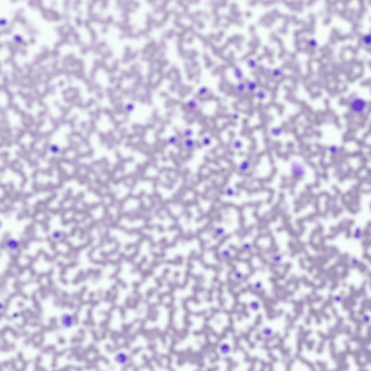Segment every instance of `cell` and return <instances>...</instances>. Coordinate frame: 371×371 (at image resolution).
I'll use <instances>...</instances> for the list:
<instances>
[{
	"label": "cell",
	"mask_w": 371,
	"mask_h": 371,
	"mask_svg": "<svg viewBox=\"0 0 371 371\" xmlns=\"http://www.w3.org/2000/svg\"><path fill=\"white\" fill-rule=\"evenodd\" d=\"M348 107L352 114L360 115L364 114L367 110L368 103L367 101L364 98L354 96L349 101Z\"/></svg>",
	"instance_id": "6da1fadb"
},
{
	"label": "cell",
	"mask_w": 371,
	"mask_h": 371,
	"mask_svg": "<svg viewBox=\"0 0 371 371\" xmlns=\"http://www.w3.org/2000/svg\"><path fill=\"white\" fill-rule=\"evenodd\" d=\"M290 169L292 175L296 178H302L306 174V170L304 165L297 160L292 161Z\"/></svg>",
	"instance_id": "7a4b0ae2"
},
{
	"label": "cell",
	"mask_w": 371,
	"mask_h": 371,
	"mask_svg": "<svg viewBox=\"0 0 371 371\" xmlns=\"http://www.w3.org/2000/svg\"><path fill=\"white\" fill-rule=\"evenodd\" d=\"M114 360L116 363L118 365L124 366L129 362V356L126 353L124 352H120L115 356Z\"/></svg>",
	"instance_id": "3957f363"
},
{
	"label": "cell",
	"mask_w": 371,
	"mask_h": 371,
	"mask_svg": "<svg viewBox=\"0 0 371 371\" xmlns=\"http://www.w3.org/2000/svg\"><path fill=\"white\" fill-rule=\"evenodd\" d=\"M283 131V129L282 127L275 126L271 127L269 129L268 133L270 137L277 138L282 135Z\"/></svg>",
	"instance_id": "277c9868"
},
{
	"label": "cell",
	"mask_w": 371,
	"mask_h": 371,
	"mask_svg": "<svg viewBox=\"0 0 371 371\" xmlns=\"http://www.w3.org/2000/svg\"><path fill=\"white\" fill-rule=\"evenodd\" d=\"M251 166V163L250 161L248 159H244L239 163L237 169L240 172L246 173L250 170Z\"/></svg>",
	"instance_id": "5b68a950"
},
{
	"label": "cell",
	"mask_w": 371,
	"mask_h": 371,
	"mask_svg": "<svg viewBox=\"0 0 371 371\" xmlns=\"http://www.w3.org/2000/svg\"><path fill=\"white\" fill-rule=\"evenodd\" d=\"M258 88V84L255 80H249L246 82V92L249 93L254 94Z\"/></svg>",
	"instance_id": "8992f818"
},
{
	"label": "cell",
	"mask_w": 371,
	"mask_h": 371,
	"mask_svg": "<svg viewBox=\"0 0 371 371\" xmlns=\"http://www.w3.org/2000/svg\"><path fill=\"white\" fill-rule=\"evenodd\" d=\"M254 94L256 100L260 102L264 101L268 96L267 91L263 88L258 89Z\"/></svg>",
	"instance_id": "52a82bcc"
},
{
	"label": "cell",
	"mask_w": 371,
	"mask_h": 371,
	"mask_svg": "<svg viewBox=\"0 0 371 371\" xmlns=\"http://www.w3.org/2000/svg\"><path fill=\"white\" fill-rule=\"evenodd\" d=\"M260 333L263 337L266 339H270L273 336L274 331L271 327L265 326L261 330Z\"/></svg>",
	"instance_id": "ba28073f"
},
{
	"label": "cell",
	"mask_w": 371,
	"mask_h": 371,
	"mask_svg": "<svg viewBox=\"0 0 371 371\" xmlns=\"http://www.w3.org/2000/svg\"><path fill=\"white\" fill-rule=\"evenodd\" d=\"M244 143L242 140L239 139H234L232 141L231 147L232 149L234 151H239L243 148Z\"/></svg>",
	"instance_id": "9c48e42d"
},
{
	"label": "cell",
	"mask_w": 371,
	"mask_h": 371,
	"mask_svg": "<svg viewBox=\"0 0 371 371\" xmlns=\"http://www.w3.org/2000/svg\"><path fill=\"white\" fill-rule=\"evenodd\" d=\"M235 91L239 94H243L246 92V82L241 80L239 81L234 86Z\"/></svg>",
	"instance_id": "30bf717a"
},
{
	"label": "cell",
	"mask_w": 371,
	"mask_h": 371,
	"mask_svg": "<svg viewBox=\"0 0 371 371\" xmlns=\"http://www.w3.org/2000/svg\"><path fill=\"white\" fill-rule=\"evenodd\" d=\"M6 246H7L8 250H10V252H15L18 249L19 244L16 240L11 239L7 241Z\"/></svg>",
	"instance_id": "8fae6325"
},
{
	"label": "cell",
	"mask_w": 371,
	"mask_h": 371,
	"mask_svg": "<svg viewBox=\"0 0 371 371\" xmlns=\"http://www.w3.org/2000/svg\"><path fill=\"white\" fill-rule=\"evenodd\" d=\"M220 351L224 355L227 356L230 354L232 348L230 345L226 343H223L220 345L219 347Z\"/></svg>",
	"instance_id": "7c38bea8"
},
{
	"label": "cell",
	"mask_w": 371,
	"mask_h": 371,
	"mask_svg": "<svg viewBox=\"0 0 371 371\" xmlns=\"http://www.w3.org/2000/svg\"><path fill=\"white\" fill-rule=\"evenodd\" d=\"M187 107L190 110L196 111L198 107V103L195 99H191L188 101L186 104Z\"/></svg>",
	"instance_id": "4fadbf2b"
},
{
	"label": "cell",
	"mask_w": 371,
	"mask_h": 371,
	"mask_svg": "<svg viewBox=\"0 0 371 371\" xmlns=\"http://www.w3.org/2000/svg\"><path fill=\"white\" fill-rule=\"evenodd\" d=\"M234 76L236 80L239 81L242 80L244 74L242 70L238 67H236L234 70Z\"/></svg>",
	"instance_id": "5bb4252c"
},
{
	"label": "cell",
	"mask_w": 371,
	"mask_h": 371,
	"mask_svg": "<svg viewBox=\"0 0 371 371\" xmlns=\"http://www.w3.org/2000/svg\"><path fill=\"white\" fill-rule=\"evenodd\" d=\"M196 143L193 139L191 138L186 139L183 142L184 147L187 149H191L194 148Z\"/></svg>",
	"instance_id": "9a60e30c"
},
{
	"label": "cell",
	"mask_w": 371,
	"mask_h": 371,
	"mask_svg": "<svg viewBox=\"0 0 371 371\" xmlns=\"http://www.w3.org/2000/svg\"><path fill=\"white\" fill-rule=\"evenodd\" d=\"M248 306L250 310L253 311H257L260 309L261 305L260 303L257 300H253L250 301Z\"/></svg>",
	"instance_id": "2e32d148"
},
{
	"label": "cell",
	"mask_w": 371,
	"mask_h": 371,
	"mask_svg": "<svg viewBox=\"0 0 371 371\" xmlns=\"http://www.w3.org/2000/svg\"><path fill=\"white\" fill-rule=\"evenodd\" d=\"M62 322L63 323L64 325V324L66 327H70L73 324V318L71 316L69 315H66L64 316L62 318Z\"/></svg>",
	"instance_id": "e0dca14e"
},
{
	"label": "cell",
	"mask_w": 371,
	"mask_h": 371,
	"mask_svg": "<svg viewBox=\"0 0 371 371\" xmlns=\"http://www.w3.org/2000/svg\"><path fill=\"white\" fill-rule=\"evenodd\" d=\"M271 74L274 78L277 79L280 78L283 75V72L282 69L280 68H276L273 70L271 72Z\"/></svg>",
	"instance_id": "ac0fdd59"
},
{
	"label": "cell",
	"mask_w": 371,
	"mask_h": 371,
	"mask_svg": "<svg viewBox=\"0 0 371 371\" xmlns=\"http://www.w3.org/2000/svg\"><path fill=\"white\" fill-rule=\"evenodd\" d=\"M233 276L234 280L238 282L242 281L245 278V275L239 271H234L233 274Z\"/></svg>",
	"instance_id": "d6986e66"
},
{
	"label": "cell",
	"mask_w": 371,
	"mask_h": 371,
	"mask_svg": "<svg viewBox=\"0 0 371 371\" xmlns=\"http://www.w3.org/2000/svg\"><path fill=\"white\" fill-rule=\"evenodd\" d=\"M328 150L329 153L333 155H338L340 152L339 147L335 144L330 145L328 147Z\"/></svg>",
	"instance_id": "ffe728a7"
},
{
	"label": "cell",
	"mask_w": 371,
	"mask_h": 371,
	"mask_svg": "<svg viewBox=\"0 0 371 371\" xmlns=\"http://www.w3.org/2000/svg\"><path fill=\"white\" fill-rule=\"evenodd\" d=\"M282 258H283L282 255L281 254H275L271 257V261L274 264H279L281 263Z\"/></svg>",
	"instance_id": "44dd1931"
},
{
	"label": "cell",
	"mask_w": 371,
	"mask_h": 371,
	"mask_svg": "<svg viewBox=\"0 0 371 371\" xmlns=\"http://www.w3.org/2000/svg\"><path fill=\"white\" fill-rule=\"evenodd\" d=\"M246 64L249 68L251 69H255L257 67V64L256 60L252 58H249L246 61Z\"/></svg>",
	"instance_id": "7402d4cb"
},
{
	"label": "cell",
	"mask_w": 371,
	"mask_h": 371,
	"mask_svg": "<svg viewBox=\"0 0 371 371\" xmlns=\"http://www.w3.org/2000/svg\"><path fill=\"white\" fill-rule=\"evenodd\" d=\"M179 140L177 136H170L167 139V143L168 144L171 145H177L178 144Z\"/></svg>",
	"instance_id": "603a6c76"
},
{
	"label": "cell",
	"mask_w": 371,
	"mask_h": 371,
	"mask_svg": "<svg viewBox=\"0 0 371 371\" xmlns=\"http://www.w3.org/2000/svg\"><path fill=\"white\" fill-rule=\"evenodd\" d=\"M214 234L217 237H221L224 236L225 234V230L222 227H218L215 229Z\"/></svg>",
	"instance_id": "cb8c5ba5"
},
{
	"label": "cell",
	"mask_w": 371,
	"mask_h": 371,
	"mask_svg": "<svg viewBox=\"0 0 371 371\" xmlns=\"http://www.w3.org/2000/svg\"><path fill=\"white\" fill-rule=\"evenodd\" d=\"M253 286L254 290L255 291L260 292L263 290V284L261 281H258L253 284Z\"/></svg>",
	"instance_id": "d4e9b609"
},
{
	"label": "cell",
	"mask_w": 371,
	"mask_h": 371,
	"mask_svg": "<svg viewBox=\"0 0 371 371\" xmlns=\"http://www.w3.org/2000/svg\"><path fill=\"white\" fill-rule=\"evenodd\" d=\"M220 256L224 260H228L231 257V254L230 250L226 249L222 250L221 252Z\"/></svg>",
	"instance_id": "484cf974"
},
{
	"label": "cell",
	"mask_w": 371,
	"mask_h": 371,
	"mask_svg": "<svg viewBox=\"0 0 371 371\" xmlns=\"http://www.w3.org/2000/svg\"><path fill=\"white\" fill-rule=\"evenodd\" d=\"M212 142V139L211 137L208 136H205L202 139L201 143L202 145L204 146L208 147L211 145Z\"/></svg>",
	"instance_id": "4316f807"
},
{
	"label": "cell",
	"mask_w": 371,
	"mask_h": 371,
	"mask_svg": "<svg viewBox=\"0 0 371 371\" xmlns=\"http://www.w3.org/2000/svg\"><path fill=\"white\" fill-rule=\"evenodd\" d=\"M225 194L228 197H233L235 196L236 193L234 189L230 187H228L225 190Z\"/></svg>",
	"instance_id": "83f0119b"
},
{
	"label": "cell",
	"mask_w": 371,
	"mask_h": 371,
	"mask_svg": "<svg viewBox=\"0 0 371 371\" xmlns=\"http://www.w3.org/2000/svg\"><path fill=\"white\" fill-rule=\"evenodd\" d=\"M208 92L209 90L207 87H202L198 91V94L199 96H204L208 94Z\"/></svg>",
	"instance_id": "f1b7e54d"
},
{
	"label": "cell",
	"mask_w": 371,
	"mask_h": 371,
	"mask_svg": "<svg viewBox=\"0 0 371 371\" xmlns=\"http://www.w3.org/2000/svg\"><path fill=\"white\" fill-rule=\"evenodd\" d=\"M183 135L185 137L186 139L190 138H191L192 136L193 135V131L192 129H187L184 131Z\"/></svg>",
	"instance_id": "f546056e"
},
{
	"label": "cell",
	"mask_w": 371,
	"mask_h": 371,
	"mask_svg": "<svg viewBox=\"0 0 371 371\" xmlns=\"http://www.w3.org/2000/svg\"><path fill=\"white\" fill-rule=\"evenodd\" d=\"M231 118L232 121H238L240 119V115L236 113H233L231 116Z\"/></svg>",
	"instance_id": "4dcf8cb0"
},
{
	"label": "cell",
	"mask_w": 371,
	"mask_h": 371,
	"mask_svg": "<svg viewBox=\"0 0 371 371\" xmlns=\"http://www.w3.org/2000/svg\"><path fill=\"white\" fill-rule=\"evenodd\" d=\"M252 248V245L249 243H245L242 245V248L244 250L249 251Z\"/></svg>",
	"instance_id": "1f68e13d"
},
{
	"label": "cell",
	"mask_w": 371,
	"mask_h": 371,
	"mask_svg": "<svg viewBox=\"0 0 371 371\" xmlns=\"http://www.w3.org/2000/svg\"><path fill=\"white\" fill-rule=\"evenodd\" d=\"M272 70H271V68H267V69H266V71H267V73H271V72H272Z\"/></svg>",
	"instance_id": "d6a6232c"
}]
</instances>
